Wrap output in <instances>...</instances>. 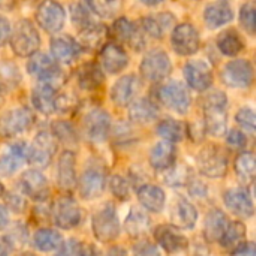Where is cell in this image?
I'll return each instance as SVG.
<instances>
[{
  "instance_id": "cell-21",
  "label": "cell",
  "mask_w": 256,
  "mask_h": 256,
  "mask_svg": "<svg viewBox=\"0 0 256 256\" xmlns=\"http://www.w3.org/2000/svg\"><path fill=\"white\" fill-rule=\"evenodd\" d=\"M112 34L118 40L129 44L134 50H141L144 46V38L141 36L142 34L141 28L135 22L129 21L128 18H120L112 24Z\"/></svg>"
},
{
  "instance_id": "cell-40",
  "label": "cell",
  "mask_w": 256,
  "mask_h": 256,
  "mask_svg": "<svg viewBox=\"0 0 256 256\" xmlns=\"http://www.w3.org/2000/svg\"><path fill=\"white\" fill-rule=\"evenodd\" d=\"M186 134V126L182 122L172 120V118H166L164 122L159 123L158 126V135L165 138L166 142H178L184 138Z\"/></svg>"
},
{
  "instance_id": "cell-18",
  "label": "cell",
  "mask_w": 256,
  "mask_h": 256,
  "mask_svg": "<svg viewBox=\"0 0 256 256\" xmlns=\"http://www.w3.org/2000/svg\"><path fill=\"white\" fill-rule=\"evenodd\" d=\"M28 150L30 146L20 141L9 147V152L0 158V174L2 176H12L16 172L24 162L28 160Z\"/></svg>"
},
{
  "instance_id": "cell-33",
  "label": "cell",
  "mask_w": 256,
  "mask_h": 256,
  "mask_svg": "<svg viewBox=\"0 0 256 256\" xmlns=\"http://www.w3.org/2000/svg\"><path fill=\"white\" fill-rule=\"evenodd\" d=\"M129 116H130L132 122H135L138 124H147L158 118L159 108L150 99H138L136 102L132 104Z\"/></svg>"
},
{
  "instance_id": "cell-5",
  "label": "cell",
  "mask_w": 256,
  "mask_h": 256,
  "mask_svg": "<svg viewBox=\"0 0 256 256\" xmlns=\"http://www.w3.org/2000/svg\"><path fill=\"white\" fill-rule=\"evenodd\" d=\"M27 70L33 76H38L40 80V82L51 84L57 88H58L60 82L63 81L62 69L58 68V64L44 52H38V54L32 56V58L28 60V64H27Z\"/></svg>"
},
{
  "instance_id": "cell-25",
  "label": "cell",
  "mask_w": 256,
  "mask_h": 256,
  "mask_svg": "<svg viewBox=\"0 0 256 256\" xmlns=\"http://www.w3.org/2000/svg\"><path fill=\"white\" fill-rule=\"evenodd\" d=\"M51 52L56 60L63 63H72L80 56L81 46L74 38L64 34L57 36L51 40Z\"/></svg>"
},
{
  "instance_id": "cell-13",
  "label": "cell",
  "mask_w": 256,
  "mask_h": 256,
  "mask_svg": "<svg viewBox=\"0 0 256 256\" xmlns=\"http://www.w3.org/2000/svg\"><path fill=\"white\" fill-rule=\"evenodd\" d=\"M56 150H57V142L52 138V135L48 132H40L34 138L33 144L30 146L28 162L36 166H40V168L48 166Z\"/></svg>"
},
{
  "instance_id": "cell-39",
  "label": "cell",
  "mask_w": 256,
  "mask_h": 256,
  "mask_svg": "<svg viewBox=\"0 0 256 256\" xmlns=\"http://www.w3.org/2000/svg\"><path fill=\"white\" fill-rule=\"evenodd\" d=\"M218 46L225 56L234 57L244 50V42L236 30H226L219 36Z\"/></svg>"
},
{
  "instance_id": "cell-37",
  "label": "cell",
  "mask_w": 256,
  "mask_h": 256,
  "mask_svg": "<svg viewBox=\"0 0 256 256\" xmlns=\"http://www.w3.org/2000/svg\"><path fill=\"white\" fill-rule=\"evenodd\" d=\"M124 230L128 231L129 236H132L135 238L142 237L150 230V219L144 212L134 208L124 222Z\"/></svg>"
},
{
  "instance_id": "cell-15",
  "label": "cell",
  "mask_w": 256,
  "mask_h": 256,
  "mask_svg": "<svg viewBox=\"0 0 256 256\" xmlns=\"http://www.w3.org/2000/svg\"><path fill=\"white\" fill-rule=\"evenodd\" d=\"M184 78L188 84L196 92H206L213 84V72L208 63L202 60L189 62L184 66Z\"/></svg>"
},
{
  "instance_id": "cell-35",
  "label": "cell",
  "mask_w": 256,
  "mask_h": 256,
  "mask_svg": "<svg viewBox=\"0 0 256 256\" xmlns=\"http://www.w3.org/2000/svg\"><path fill=\"white\" fill-rule=\"evenodd\" d=\"M220 246L230 252L237 250L246 243V226L240 222H232L228 225L225 234L219 240Z\"/></svg>"
},
{
  "instance_id": "cell-29",
  "label": "cell",
  "mask_w": 256,
  "mask_h": 256,
  "mask_svg": "<svg viewBox=\"0 0 256 256\" xmlns=\"http://www.w3.org/2000/svg\"><path fill=\"white\" fill-rule=\"evenodd\" d=\"M76 159L72 152H64L58 160V184L64 190H72L76 186Z\"/></svg>"
},
{
  "instance_id": "cell-6",
  "label": "cell",
  "mask_w": 256,
  "mask_h": 256,
  "mask_svg": "<svg viewBox=\"0 0 256 256\" xmlns=\"http://www.w3.org/2000/svg\"><path fill=\"white\" fill-rule=\"evenodd\" d=\"M159 100L168 110L176 111L177 114H186L190 108V94L184 84L178 81H171L164 84L159 92Z\"/></svg>"
},
{
  "instance_id": "cell-36",
  "label": "cell",
  "mask_w": 256,
  "mask_h": 256,
  "mask_svg": "<svg viewBox=\"0 0 256 256\" xmlns=\"http://www.w3.org/2000/svg\"><path fill=\"white\" fill-rule=\"evenodd\" d=\"M105 38H106V27L102 26V24L93 22L88 27L81 30L78 44H80L81 48L94 50V48H99L104 44Z\"/></svg>"
},
{
  "instance_id": "cell-32",
  "label": "cell",
  "mask_w": 256,
  "mask_h": 256,
  "mask_svg": "<svg viewBox=\"0 0 256 256\" xmlns=\"http://www.w3.org/2000/svg\"><path fill=\"white\" fill-rule=\"evenodd\" d=\"M76 80H78V84L82 90L92 92V90L102 87L104 74H102L100 66H98L96 63H87L78 69Z\"/></svg>"
},
{
  "instance_id": "cell-10",
  "label": "cell",
  "mask_w": 256,
  "mask_h": 256,
  "mask_svg": "<svg viewBox=\"0 0 256 256\" xmlns=\"http://www.w3.org/2000/svg\"><path fill=\"white\" fill-rule=\"evenodd\" d=\"M33 120H34L33 112L28 108H15L2 117L0 135L6 136V138L16 136V135L26 132L32 126Z\"/></svg>"
},
{
  "instance_id": "cell-47",
  "label": "cell",
  "mask_w": 256,
  "mask_h": 256,
  "mask_svg": "<svg viewBox=\"0 0 256 256\" xmlns=\"http://www.w3.org/2000/svg\"><path fill=\"white\" fill-rule=\"evenodd\" d=\"M54 134L62 140V141H66V142H74L76 140V134L75 130L72 129V126L66 122H58L54 124Z\"/></svg>"
},
{
  "instance_id": "cell-30",
  "label": "cell",
  "mask_w": 256,
  "mask_h": 256,
  "mask_svg": "<svg viewBox=\"0 0 256 256\" xmlns=\"http://www.w3.org/2000/svg\"><path fill=\"white\" fill-rule=\"evenodd\" d=\"M228 225H230V222H228V218L225 216L224 212L212 210L207 214L206 225H204V237H206V240L210 242V243L219 242L222 238V236L225 234Z\"/></svg>"
},
{
  "instance_id": "cell-12",
  "label": "cell",
  "mask_w": 256,
  "mask_h": 256,
  "mask_svg": "<svg viewBox=\"0 0 256 256\" xmlns=\"http://www.w3.org/2000/svg\"><path fill=\"white\" fill-rule=\"evenodd\" d=\"M36 20L40 27L48 33H57L63 28L66 21V12L57 2H44L36 12Z\"/></svg>"
},
{
  "instance_id": "cell-34",
  "label": "cell",
  "mask_w": 256,
  "mask_h": 256,
  "mask_svg": "<svg viewBox=\"0 0 256 256\" xmlns=\"http://www.w3.org/2000/svg\"><path fill=\"white\" fill-rule=\"evenodd\" d=\"M174 22V16L171 14H162L159 16H147L141 20V32L150 34L154 39L164 38L165 30Z\"/></svg>"
},
{
  "instance_id": "cell-1",
  "label": "cell",
  "mask_w": 256,
  "mask_h": 256,
  "mask_svg": "<svg viewBox=\"0 0 256 256\" xmlns=\"http://www.w3.org/2000/svg\"><path fill=\"white\" fill-rule=\"evenodd\" d=\"M226 94L224 92H212L204 99L206 128L212 136H222L226 132L228 114H226Z\"/></svg>"
},
{
  "instance_id": "cell-44",
  "label": "cell",
  "mask_w": 256,
  "mask_h": 256,
  "mask_svg": "<svg viewBox=\"0 0 256 256\" xmlns=\"http://www.w3.org/2000/svg\"><path fill=\"white\" fill-rule=\"evenodd\" d=\"M86 4L88 6V9L92 12H94L96 15L104 16V18L112 16L117 12V9L120 8V3H117V2H87Z\"/></svg>"
},
{
  "instance_id": "cell-41",
  "label": "cell",
  "mask_w": 256,
  "mask_h": 256,
  "mask_svg": "<svg viewBox=\"0 0 256 256\" xmlns=\"http://www.w3.org/2000/svg\"><path fill=\"white\" fill-rule=\"evenodd\" d=\"M33 240L34 246L42 252H52L63 244V237L54 230H39Z\"/></svg>"
},
{
  "instance_id": "cell-49",
  "label": "cell",
  "mask_w": 256,
  "mask_h": 256,
  "mask_svg": "<svg viewBox=\"0 0 256 256\" xmlns=\"http://www.w3.org/2000/svg\"><path fill=\"white\" fill-rule=\"evenodd\" d=\"M134 256H160L159 249L150 242H141L135 246Z\"/></svg>"
},
{
  "instance_id": "cell-38",
  "label": "cell",
  "mask_w": 256,
  "mask_h": 256,
  "mask_svg": "<svg viewBox=\"0 0 256 256\" xmlns=\"http://www.w3.org/2000/svg\"><path fill=\"white\" fill-rule=\"evenodd\" d=\"M236 172L244 186H249L255 180V156L250 152L242 153L236 160Z\"/></svg>"
},
{
  "instance_id": "cell-55",
  "label": "cell",
  "mask_w": 256,
  "mask_h": 256,
  "mask_svg": "<svg viewBox=\"0 0 256 256\" xmlns=\"http://www.w3.org/2000/svg\"><path fill=\"white\" fill-rule=\"evenodd\" d=\"M82 256H99V254L93 246H88V248H82Z\"/></svg>"
},
{
  "instance_id": "cell-53",
  "label": "cell",
  "mask_w": 256,
  "mask_h": 256,
  "mask_svg": "<svg viewBox=\"0 0 256 256\" xmlns=\"http://www.w3.org/2000/svg\"><path fill=\"white\" fill-rule=\"evenodd\" d=\"M14 250V244L10 238L8 237H0V256H9Z\"/></svg>"
},
{
  "instance_id": "cell-50",
  "label": "cell",
  "mask_w": 256,
  "mask_h": 256,
  "mask_svg": "<svg viewBox=\"0 0 256 256\" xmlns=\"http://www.w3.org/2000/svg\"><path fill=\"white\" fill-rule=\"evenodd\" d=\"M228 144L236 148V150H240V148H244L246 144H248V138L243 132L240 130H231L228 134Z\"/></svg>"
},
{
  "instance_id": "cell-54",
  "label": "cell",
  "mask_w": 256,
  "mask_h": 256,
  "mask_svg": "<svg viewBox=\"0 0 256 256\" xmlns=\"http://www.w3.org/2000/svg\"><path fill=\"white\" fill-rule=\"evenodd\" d=\"M9 224V213L6 210V207L0 206V231L4 230Z\"/></svg>"
},
{
  "instance_id": "cell-46",
  "label": "cell",
  "mask_w": 256,
  "mask_h": 256,
  "mask_svg": "<svg viewBox=\"0 0 256 256\" xmlns=\"http://www.w3.org/2000/svg\"><path fill=\"white\" fill-rule=\"evenodd\" d=\"M236 118H237V123L242 126V129H244V130L249 132V134H255L256 117L252 108H249V106L242 108V110L237 112V117H236Z\"/></svg>"
},
{
  "instance_id": "cell-11",
  "label": "cell",
  "mask_w": 256,
  "mask_h": 256,
  "mask_svg": "<svg viewBox=\"0 0 256 256\" xmlns=\"http://www.w3.org/2000/svg\"><path fill=\"white\" fill-rule=\"evenodd\" d=\"M171 44L176 52H178L180 56H192L200 50V33L189 22L178 24L172 32Z\"/></svg>"
},
{
  "instance_id": "cell-2",
  "label": "cell",
  "mask_w": 256,
  "mask_h": 256,
  "mask_svg": "<svg viewBox=\"0 0 256 256\" xmlns=\"http://www.w3.org/2000/svg\"><path fill=\"white\" fill-rule=\"evenodd\" d=\"M12 50L20 57H28L33 56L39 46H40V36L36 30V27L28 20H21L12 36H10Z\"/></svg>"
},
{
  "instance_id": "cell-23",
  "label": "cell",
  "mask_w": 256,
  "mask_h": 256,
  "mask_svg": "<svg viewBox=\"0 0 256 256\" xmlns=\"http://www.w3.org/2000/svg\"><path fill=\"white\" fill-rule=\"evenodd\" d=\"M140 88V81L135 75H124L111 88V100L118 106H126L132 102Z\"/></svg>"
},
{
  "instance_id": "cell-24",
  "label": "cell",
  "mask_w": 256,
  "mask_h": 256,
  "mask_svg": "<svg viewBox=\"0 0 256 256\" xmlns=\"http://www.w3.org/2000/svg\"><path fill=\"white\" fill-rule=\"evenodd\" d=\"M171 219L176 228L180 230H194L198 222V212L196 208L186 200L180 198L176 201L171 210Z\"/></svg>"
},
{
  "instance_id": "cell-8",
  "label": "cell",
  "mask_w": 256,
  "mask_h": 256,
  "mask_svg": "<svg viewBox=\"0 0 256 256\" xmlns=\"http://www.w3.org/2000/svg\"><path fill=\"white\" fill-rule=\"evenodd\" d=\"M222 80L232 88H248L254 82V66L246 58L231 60L222 70Z\"/></svg>"
},
{
  "instance_id": "cell-43",
  "label": "cell",
  "mask_w": 256,
  "mask_h": 256,
  "mask_svg": "<svg viewBox=\"0 0 256 256\" xmlns=\"http://www.w3.org/2000/svg\"><path fill=\"white\" fill-rule=\"evenodd\" d=\"M72 9V20L75 22V26H78L81 30L88 27L90 24H93L92 16H90V9L86 3H74L70 6Z\"/></svg>"
},
{
  "instance_id": "cell-9",
  "label": "cell",
  "mask_w": 256,
  "mask_h": 256,
  "mask_svg": "<svg viewBox=\"0 0 256 256\" xmlns=\"http://www.w3.org/2000/svg\"><path fill=\"white\" fill-rule=\"evenodd\" d=\"M172 70V63L164 50H152L141 63V74L146 80L162 81Z\"/></svg>"
},
{
  "instance_id": "cell-27",
  "label": "cell",
  "mask_w": 256,
  "mask_h": 256,
  "mask_svg": "<svg viewBox=\"0 0 256 256\" xmlns=\"http://www.w3.org/2000/svg\"><path fill=\"white\" fill-rule=\"evenodd\" d=\"M234 12L228 2H216L206 8L204 21L210 28H220L222 26L232 21Z\"/></svg>"
},
{
  "instance_id": "cell-45",
  "label": "cell",
  "mask_w": 256,
  "mask_h": 256,
  "mask_svg": "<svg viewBox=\"0 0 256 256\" xmlns=\"http://www.w3.org/2000/svg\"><path fill=\"white\" fill-rule=\"evenodd\" d=\"M110 188H111V192L116 198L118 200H128L130 196V188H129V183L126 178H123L122 176H114L111 178V183H110Z\"/></svg>"
},
{
  "instance_id": "cell-56",
  "label": "cell",
  "mask_w": 256,
  "mask_h": 256,
  "mask_svg": "<svg viewBox=\"0 0 256 256\" xmlns=\"http://www.w3.org/2000/svg\"><path fill=\"white\" fill-rule=\"evenodd\" d=\"M108 256H128V255H126V252H124L123 249H120V248H116V249H112V250L110 252V255Z\"/></svg>"
},
{
  "instance_id": "cell-57",
  "label": "cell",
  "mask_w": 256,
  "mask_h": 256,
  "mask_svg": "<svg viewBox=\"0 0 256 256\" xmlns=\"http://www.w3.org/2000/svg\"><path fill=\"white\" fill-rule=\"evenodd\" d=\"M3 195H4V186L0 183V196H3Z\"/></svg>"
},
{
  "instance_id": "cell-28",
  "label": "cell",
  "mask_w": 256,
  "mask_h": 256,
  "mask_svg": "<svg viewBox=\"0 0 256 256\" xmlns=\"http://www.w3.org/2000/svg\"><path fill=\"white\" fill-rule=\"evenodd\" d=\"M176 154H177V150L174 144L166 142V141L158 142L150 153V164L154 170H159V171L170 170L176 164Z\"/></svg>"
},
{
  "instance_id": "cell-3",
  "label": "cell",
  "mask_w": 256,
  "mask_h": 256,
  "mask_svg": "<svg viewBox=\"0 0 256 256\" xmlns=\"http://www.w3.org/2000/svg\"><path fill=\"white\" fill-rule=\"evenodd\" d=\"M196 165L201 174L208 178L224 177L228 171V158L226 153L218 146L204 147L196 158Z\"/></svg>"
},
{
  "instance_id": "cell-19",
  "label": "cell",
  "mask_w": 256,
  "mask_h": 256,
  "mask_svg": "<svg viewBox=\"0 0 256 256\" xmlns=\"http://www.w3.org/2000/svg\"><path fill=\"white\" fill-rule=\"evenodd\" d=\"M21 186L26 195L34 201H45L50 195V186L45 176L36 170H28L21 177Z\"/></svg>"
},
{
  "instance_id": "cell-17",
  "label": "cell",
  "mask_w": 256,
  "mask_h": 256,
  "mask_svg": "<svg viewBox=\"0 0 256 256\" xmlns=\"http://www.w3.org/2000/svg\"><path fill=\"white\" fill-rule=\"evenodd\" d=\"M100 66L108 74H120L129 64L128 52L117 44H106L100 51Z\"/></svg>"
},
{
  "instance_id": "cell-22",
  "label": "cell",
  "mask_w": 256,
  "mask_h": 256,
  "mask_svg": "<svg viewBox=\"0 0 256 256\" xmlns=\"http://www.w3.org/2000/svg\"><path fill=\"white\" fill-rule=\"evenodd\" d=\"M226 207L238 218L250 219L254 216V201L246 189H231L225 194Z\"/></svg>"
},
{
  "instance_id": "cell-48",
  "label": "cell",
  "mask_w": 256,
  "mask_h": 256,
  "mask_svg": "<svg viewBox=\"0 0 256 256\" xmlns=\"http://www.w3.org/2000/svg\"><path fill=\"white\" fill-rule=\"evenodd\" d=\"M56 256H82V244L76 240H69L60 246V250Z\"/></svg>"
},
{
  "instance_id": "cell-42",
  "label": "cell",
  "mask_w": 256,
  "mask_h": 256,
  "mask_svg": "<svg viewBox=\"0 0 256 256\" xmlns=\"http://www.w3.org/2000/svg\"><path fill=\"white\" fill-rule=\"evenodd\" d=\"M240 21L244 30L249 34H255L256 28V4L254 2H248L242 6L240 10Z\"/></svg>"
},
{
  "instance_id": "cell-20",
  "label": "cell",
  "mask_w": 256,
  "mask_h": 256,
  "mask_svg": "<svg viewBox=\"0 0 256 256\" xmlns=\"http://www.w3.org/2000/svg\"><path fill=\"white\" fill-rule=\"evenodd\" d=\"M154 237L158 243L160 244V248L168 254L182 252L189 244L188 238L176 226H168V225L159 226L154 232Z\"/></svg>"
},
{
  "instance_id": "cell-51",
  "label": "cell",
  "mask_w": 256,
  "mask_h": 256,
  "mask_svg": "<svg viewBox=\"0 0 256 256\" xmlns=\"http://www.w3.org/2000/svg\"><path fill=\"white\" fill-rule=\"evenodd\" d=\"M9 38H10V24L4 16L0 15V46L4 45Z\"/></svg>"
},
{
  "instance_id": "cell-16",
  "label": "cell",
  "mask_w": 256,
  "mask_h": 256,
  "mask_svg": "<svg viewBox=\"0 0 256 256\" xmlns=\"http://www.w3.org/2000/svg\"><path fill=\"white\" fill-rule=\"evenodd\" d=\"M84 129L87 136L94 142H102L106 140L111 130V117L104 110H93L87 114L84 120Z\"/></svg>"
},
{
  "instance_id": "cell-26",
  "label": "cell",
  "mask_w": 256,
  "mask_h": 256,
  "mask_svg": "<svg viewBox=\"0 0 256 256\" xmlns=\"http://www.w3.org/2000/svg\"><path fill=\"white\" fill-rule=\"evenodd\" d=\"M57 87L46 84V82H40L38 84V87L33 90V105L38 111H40L42 114H52L57 108Z\"/></svg>"
},
{
  "instance_id": "cell-52",
  "label": "cell",
  "mask_w": 256,
  "mask_h": 256,
  "mask_svg": "<svg viewBox=\"0 0 256 256\" xmlns=\"http://www.w3.org/2000/svg\"><path fill=\"white\" fill-rule=\"evenodd\" d=\"M231 256H256V249L254 243H244L242 248L232 252Z\"/></svg>"
},
{
  "instance_id": "cell-7",
  "label": "cell",
  "mask_w": 256,
  "mask_h": 256,
  "mask_svg": "<svg viewBox=\"0 0 256 256\" xmlns=\"http://www.w3.org/2000/svg\"><path fill=\"white\" fill-rule=\"evenodd\" d=\"M52 218L57 226L63 230H74L80 225L82 213L78 202L72 196L63 195L57 198L52 206Z\"/></svg>"
},
{
  "instance_id": "cell-31",
  "label": "cell",
  "mask_w": 256,
  "mask_h": 256,
  "mask_svg": "<svg viewBox=\"0 0 256 256\" xmlns=\"http://www.w3.org/2000/svg\"><path fill=\"white\" fill-rule=\"evenodd\" d=\"M138 200L148 212L160 213L164 210V207H165L166 196H165V192L160 188H158L154 184H146V186L140 188Z\"/></svg>"
},
{
  "instance_id": "cell-14",
  "label": "cell",
  "mask_w": 256,
  "mask_h": 256,
  "mask_svg": "<svg viewBox=\"0 0 256 256\" xmlns=\"http://www.w3.org/2000/svg\"><path fill=\"white\" fill-rule=\"evenodd\" d=\"M106 184V174L100 166H90L84 171L78 186L84 200H94L102 195Z\"/></svg>"
},
{
  "instance_id": "cell-58",
  "label": "cell",
  "mask_w": 256,
  "mask_h": 256,
  "mask_svg": "<svg viewBox=\"0 0 256 256\" xmlns=\"http://www.w3.org/2000/svg\"><path fill=\"white\" fill-rule=\"evenodd\" d=\"M18 256H34L33 254H28V252H26V254H21V255H18Z\"/></svg>"
},
{
  "instance_id": "cell-4",
  "label": "cell",
  "mask_w": 256,
  "mask_h": 256,
  "mask_svg": "<svg viewBox=\"0 0 256 256\" xmlns=\"http://www.w3.org/2000/svg\"><path fill=\"white\" fill-rule=\"evenodd\" d=\"M93 232L102 243L114 242L120 234V222L112 206H105L93 216Z\"/></svg>"
}]
</instances>
